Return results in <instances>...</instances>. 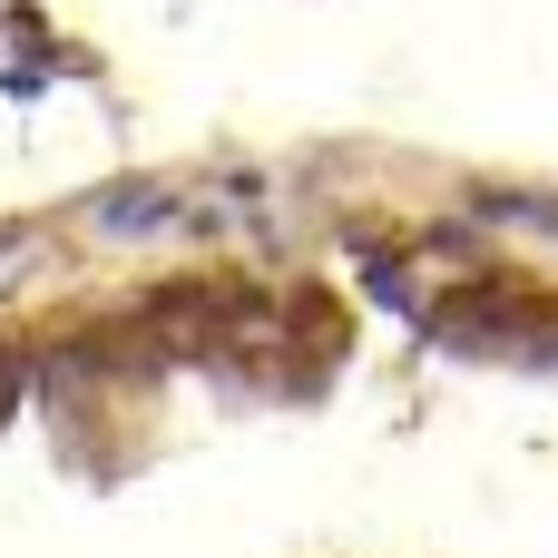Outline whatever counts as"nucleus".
I'll return each mask as SVG.
<instances>
[{
    "label": "nucleus",
    "instance_id": "1",
    "mask_svg": "<svg viewBox=\"0 0 558 558\" xmlns=\"http://www.w3.org/2000/svg\"><path fill=\"white\" fill-rule=\"evenodd\" d=\"M88 216H98V235H157V226L177 216V196H167V186H108Z\"/></svg>",
    "mask_w": 558,
    "mask_h": 558
},
{
    "label": "nucleus",
    "instance_id": "2",
    "mask_svg": "<svg viewBox=\"0 0 558 558\" xmlns=\"http://www.w3.org/2000/svg\"><path fill=\"white\" fill-rule=\"evenodd\" d=\"M10 245H20V226H0V255H10Z\"/></svg>",
    "mask_w": 558,
    "mask_h": 558
}]
</instances>
